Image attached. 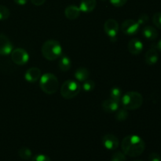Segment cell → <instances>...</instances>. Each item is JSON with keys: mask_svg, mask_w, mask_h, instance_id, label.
I'll return each instance as SVG.
<instances>
[{"mask_svg": "<svg viewBox=\"0 0 161 161\" xmlns=\"http://www.w3.org/2000/svg\"><path fill=\"white\" fill-rule=\"evenodd\" d=\"M10 15L9 9L6 6L0 5V20H4L9 18Z\"/></svg>", "mask_w": 161, "mask_h": 161, "instance_id": "obj_23", "label": "cell"}, {"mask_svg": "<svg viewBox=\"0 0 161 161\" xmlns=\"http://www.w3.org/2000/svg\"><path fill=\"white\" fill-rule=\"evenodd\" d=\"M11 59L14 64L17 65H24L29 60V55L25 50L22 48L14 49L11 52Z\"/></svg>", "mask_w": 161, "mask_h": 161, "instance_id": "obj_6", "label": "cell"}, {"mask_svg": "<svg viewBox=\"0 0 161 161\" xmlns=\"http://www.w3.org/2000/svg\"><path fill=\"white\" fill-rule=\"evenodd\" d=\"M121 97H122V91H121L120 88L117 87V86L112 88L111 91H110V98L120 102Z\"/></svg>", "mask_w": 161, "mask_h": 161, "instance_id": "obj_21", "label": "cell"}, {"mask_svg": "<svg viewBox=\"0 0 161 161\" xmlns=\"http://www.w3.org/2000/svg\"><path fill=\"white\" fill-rule=\"evenodd\" d=\"M135 161H142V160H135Z\"/></svg>", "mask_w": 161, "mask_h": 161, "instance_id": "obj_35", "label": "cell"}, {"mask_svg": "<svg viewBox=\"0 0 161 161\" xmlns=\"http://www.w3.org/2000/svg\"><path fill=\"white\" fill-rule=\"evenodd\" d=\"M128 112L126 108H120V109H118L116 111V119L118 121H122L126 120V119L128 118Z\"/></svg>", "mask_w": 161, "mask_h": 161, "instance_id": "obj_22", "label": "cell"}, {"mask_svg": "<svg viewBox=\"0 0 161 161\" xmlns=\"http://www.w3.org/2000/svg\"><path fill=\"white\" fill-rule=\"evenodd\" d=\"M41 70L39 68L31 67L26 71L25 75V80L29 83H36L40 79Z\"/></svg>", "mask_w": 161, "mask_h": 161, "instance_id": "obj_12", "label": "cell"}, {"mask_svg": "<svg viewBox=\"0 0 161 161\" xmlns=\"http://www.w3.org/2000/svg\"><path fill=\"white\" fill-rule=\"evenodd\" d=\"M142 34L145 38L149 39V40H154V39L158 37L157 30L153 26H150V25H147V26H145L143 28Z\"/></svg>", "mask_w": 161, "mask_h": 161, "instance_id": "obj_17", "label": "cell"}, {"mask_svg": "<svg viewBox=\"0 0 161 161\" xmlns=\"http://www.w3.org/2000/svg\"><path fill=\"white\" fill-rule=\"evenodd\" d=\"M148 20H149V17H148L147 14H143L138 17V23L139 24V25L141 26L142 25H144V24L147 23Z\"/></svg>", "mask_w": 161, "mask_h": 161, "instance_id": "obj_29", "label": "cell"}, {"mask_svg": "<svg viewBox=\"0 0 161 161\" xmlns=\"http://www.w3.org/2000/svg\"><path fill=\"white\" fill-rule=\"evenodd\" d=\"M149 161H161V157L157 153H152L149 156Z\"/></svg>", "mask_w": 161, "mask_h": 161, "instance_id": "obj_30", "label": "cell"}, {"mask_svg": "<svg viewBox=\"0 0 161 161\" xmlns=\"http://www.w3.org/2000/svg\"><path fill=\"white\" fill-rule=\"evenodd\" d=\"M14 1L16 4L19 5V6H25L27 4L28 0H14Z\"/></svg>", "mask_w": 161, "mask_h": 161, "instance_id": "obj_32", "label": "cell"}, {"mask_svg": "<svg viewBox=\"0 0 161 161\" xmlns=\"http://www.w3.org/2000/svg\"><path fill=\"white\" fill-rule=\"evenodd\" d=\"M102 1H103V2H105V1H107V0H102Z\"/></svg>", "mask_w": 161, "mask_h": 161, "instance_id": "obj_34", "label": "cell"}, {"mask_svg": "<svg viewBox=\"0 0 161 161\" xmlns=\"http://www.w3.org/2000/svg\"><path fill=\"white\" fill-rule=\"evenodd\" d=\"M120 102L127 110H135L142 105L143 97L137 91H129L122 96Z\"/></svg>", "mask_w": 161, "mask_h": 161, "instance_id": "obj_4", "label": "cell"}, {"mask_svg": "<svg viewBox=\"0 0 161 161\" xmlns=\"http://www.w3.org/2000/svg\"><path fill=\"white\" fill-rule=\"evenodd\" d=\"M95 86V83L91 80H86L83 82V89L85 91H91L94 89Z\"/></svg>", "mask_w": 161, "mask_h": 161, "instance_id": "obj_24", "label": "cell"}, {"mask_svg": "<svg viewBox=\"0 0 161 161\" xmlns=\"http://www.w3.org/2000/svg\"><path fill=\"white\" fill-rule=\"evenodd\" d=\"M104 31L110 39H115L119 32V24L114 19H108L104 24Z\"/></svg>", "mask_w": 161, "mask_h": 161, "instance_id": "obj_8", "label": "cell"}, {"mask_svg": "<svg viewBox=\"0 0 161 161\" xmlns=\"http://www.w3.org/2000/svg\"><path fill=\"white\" fill-rule=\"evenodd\" d=\"M58 66L59 69H61L62 72H67L70 69L71 66H72V62L69 57L62 56L60 59L59 62H58Z\"/></svg>", "mask_w": 161, "mask_h": 161, "instance_id": "obj_19", "label": "cell"}, {"mask_svg": "<svg viewBox=\"0 0 161 161\" xmlns=\"http://www.w3.org/2000/svg\"><path fill=\"white\" fill-rule=\"evenodd\" d=\"M80 12L81 11H80V7L75 5H70L64 9V15L69 20H75L80 17Z\"/></svg>", "mask_w": 161, "mask_h": 161, "instance_id": "obj_14", "label": "cell"}, {"mask_svg": "<svg viewBox=\"0 0 161 161\" xmlns=\"http://www.w3.org/2000/svg\"><path fill=\"white\" fill-rule=\"evenodd\" d=\"M128 50L131 54L133 55H138L142 53L143 50V44L141 40L138 39H132L129 41L128 45Z\"/></svg>", "mask_w": 161, "mask_h": 161, "instance_id": "obj_13", "label": "cell"}, {"mask_svg": "<svg viewBox=\"0 0 161 161\" xmlns=\"http://www.w3.org/2000/svg\"><path fill=\"white\" fill-rule=\"evenodd\" d=\"M39 86L42 91L47 94H53L58 91L59 82L53 73L47 72L41 75L39 79Z\"/></svg>", "mask_w": 161, "mask_h": 161, "instance_id": "obj_3", "label": "cell"}, {"mask_svg": "<svg viewBox=\"0 0 161 161\" xmlns=\"http://www.w3.org/2000/svg\"><path fill=\"white\" fill-rule=\"evenodd\" d=\"M159 55L155 49H149L145 54V61L149 65L155 64L158 61Z\"/></svg>", "mask_w": 161, "mask_h": 161, "instance_id": "obj_16", "label": "cell"}, {"mask_svg": "<svg viewBox=\"0 0 161 161\" xmlns=\"http://www.w3.org/2000/svg\"><path fill=\"white\" fill-rule=\"evenodd\" d=\"M13 49V45L10 40L5 35L0 34V55L6 56L10 54Z\"/></svg>", "mask_w": 161, "mask_h": 161, "instance_id": "obj_10", "label": "cell"}, {"mask_svg": "<svg viewBox=\"0 0 161 161\" xmlns=\"http://www.w3.org/2000/svg\"><path fill=\"white\" fill-rule=\"evenodd\" d=\"M80 85L74 80H66L62 84L61 88V94L64 98L72 99L76 97L80 93Z\"/></svg>", "mask_w": 161, "mask_h": 161, "instance_id": "obj_5", "label": "cell"}, {"mask_svg": "<svg viewBox=\"0 0 161 161\" xmlns=\"http://www.w3.org/2000/svg\"><path fill=\"white\" fill-rule=\"evenodd\" d=\"M31 2L33 5H35V6H42V4H44L46 0H31Z\"/></svg>", "mask_w": 161, "mask_h": 161, "instance_id": "obj_31", "label": "cell"}, {"mask_svg": "<svg viewBox=\"0 0 161 161\" xmlns=\"http://www.w3.org/2000/svg\"><path fill=\"white\" fill-rule=\"evenodd\" d=\"M153 22L157 28L161 29V13L157 12L153 17Z\"/></svg>", "mask_w": 161, "mask_h": 161, "instance_id": "obj_26", "label": "cell"}, {"mask_svg": "<svg viewBox=\"0 0 161 161\" xmlns=\"http://www.w3.org/2000/svg\"><path fill=\"white\" fill-rule=\"evenodd\" d=\"M119 102L114 100L113 98H108L107 100H105L102 102V109L107 113H112L116 112L119 108Z\"/></svg>", "mask_w": 161, "mask_h": 161, "instance_id": "obj_11", "label": "cell"}, {"mask_svg": "<svg viewBox=\"0 0 161 161\" xmlns=\"http://www.w3.org/2000/svg\"><path fill=\"white\" fill-rule=\"evenodd\" d=\"M75 78L80 82H84L85 80H88L90 76V72L87 69L84 67H80L75 70Z\"/></svg>", "mask_w": 161, "mask_h": 161, "instance_id": "obj_18", "label": "cell"}, {"mask_svg": "<svg viewBox=\"0 0 161 161\" xmlns=\"http://www.w3.org/2000/svg\"><path fill=\"white\" fill-rule=\"evenodd\" d=\"M97 6L96 0H81L80 4V11L83 13H91Z\"/></svg>", "mask_w": 161, "mask_h": 161, "instance_id": "obj_15", "label": "cell"}, {"mask_svg": "<svg viewBox=\"0 0 161 161\" xmlns=\"http://www.w3.org/2000/svg\"><path fill=\"white\" fill-rule=\"evenodd\" d=\"M157 49H158L160 51H161V39H160V41L158 42V43H157Z\"/></svg>", "mask_w": 161, "mask_h": 161, "instance_id": "obj_33", "label": "cell"}, {"mask_svg": "<svg viewBox=\"0 0 161 161\" xmlns=\"http://www.w3.org/2000/svg\"><path fill=\"white\" fill-rule=\"evenodd\" d=\"M31 161H51V160L47 155H44V154H38V155H36L31 159Z\"/></svg>", "mask_w": 161, "mask_h": 161, "instance_id": "obj_27", "label": "cell"}, {"mask_svg": "<svg viewBox=\"0 0 161 161\" xmlns=\"http://www.w3.org/2000/svg\"><path fill=\"white\" fill-rule=\"evenodd\" d=\"M140 28L139 24L138 21L132 19L124 20L121 25V30L123 32L128 36H134L138 31Z\"/></svg>", "mask_w": 161, "mask_h": 161, "instance_id": "obj_7", "label": "cell"}, {"mask_svg": "<svg viewBox=\"0 0 161 161\" xmlns=\"http://www.w3.org/2000/svg\"><path fill=\"white\" fill-rule=\"evenodd\" d=\"M42 54L48 61H54L62 54V47L57 40L50 39L42 44Z\"/></svg>", "mask_w": 161, "mask_h": 161, "instance_id": "obj_2", "label": "cell"}, {"mask_svg": "<svg viewBox=\"0 0 161 161\" xmlns=\"http://www.w3.org/2000/svg\"><path fill=\"white\" fill-rule=\"evenodd\" d=\"M121 148L125 155L136 157L142 154L146 149V144L142 138L138 135H127L123 139Z\"/></svg>", "mask_w": 161, "mask_h": 161, "instance_id": "obj_1", "label": "cell"}, {"mask_svg": "<svg viewBox=\"0 0 161 161\" xmlns=\"http://www.w3.org/2000/svg\"><path fill=\"white\" fill-rule=\"evenodd\" d=\"M18 155L22 160H28L31 158L32 156V153H31V149L28 147H21L18 151Z\"/></svg>", "mask_w": 161, "mask_h": 161, "instance_id": "obj_20", "label": "cell"}, {"mask_svg": "<svg viewBox=\"0 0 161 161\" xmlns=\"http://www.w3.org/2000/svg\"><path fill=\"white\" fill-rule=\"evenodd\" d=\"M111 161H126V156L124 153L118 151L112 155Z\"/></svg>", "mask_w": 161, "mask_h": 161, "instance_id": "obj_25", "label": "cell"}, {"mask_svg": "<svg viewBox=\"0 0 161 161\" xmlns=\"http://www.w3.org/2000/svg\"><path fill=\"white\" fill-rule=\"evenodd\" d=\"M102 144L108 150H115L119 146V139L113 134H107L102 138Z\"/></svg>", "mask_w": 161, "mask_h": 161, "instance_id": "obj_9", "label": "cell"}, {"mask_svg": "<svg viewBox=\"0 0 161 161\" xmlns=\"http://www.w3.org/2000/svg\"><path fill=\"white\" fill-rule=\"evenodd\" d=\"M109 2L115 7H121L127 3V0H109Z\"/></svg>", "mask_w": 161, "mask_h": 161, "instance_id": "obj_28", "label": "cell"}]
</instances>
